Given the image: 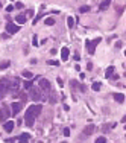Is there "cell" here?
<instances>
[{"instance_id":"1","label":"cell","mask_w":126,"mask_h":143,"mask_svg":"<svg viewBox=\"0 0 126 143\" xmlns=\"http://www.w3.org/2000/svg\"><path fill=\"white\" fill-rule=\"evenodd\" d=\"M43 111V105L41 104H35V105H31L24 113V122L28 126H33L35 123V119L38 117V114Z\"/></svg>"},{"instance_id":"2","label":"cell","mask_w":126,"mask_h":143,"mask_svg":"<svg viewBox=\"0 0 126 143\" xmlns=\"http://www.w3.org/2000/svg\"><path fill=\"white\" fill-rule=\"evenodd\" d=\"M9 116H11V108H9V107H6V105L0 107V122H2V123L8 122Z\"/></svg>"},{"instance_id":"3","label":"cell","mask_w":126,"mask_h":143,"mask_svg":"<svg viewBox=\"0 0 126 143\" xmlns=\"http://www.w3.org/2000/svg\"><path fill=\"white\" fill-rule=\"evenodd\" d=\"M9 90H11V82L8 81V79H2V81H0V97L5 96Z\"/></svg>"},{"instance_id":"4","label":"cell","mask_w":126,"mask_h":143,"mask_svg":"<svg viewBox=\"0 0 126 143\" xmlns=\"http://www.w3.org/2000/svg\"><path fill=\"white\" fill-rule=\"evenodd\" d=\"M38 84H40V88H41L43 91H50V90H52V85H50V82H49V79L41 78Z\"/></svg>"},{"instance_id":"5","label":"cell","mask_w":126,"mask_h":143,"mask_svg":"<svg viewBox=\"0 0 126 143\" xmlns=\"http://www.w3.org/2000/svg\"><path fill=\"white\" fill-rule=\"evenodd\" d=\"M21 110H23V104L21 102H12V105H11V114L12 116L18 114Z\"/></svg>"},{"instance_id":"6","label":"cell","mask_w":126,"mask_h":143,"mask_svg":"<svg viewBox=\"0 0 126 143\" xmlns=\"http://www.w3.org/2000/svg\"><path fill=\"white\" fill-rule=\"evenodd\" d=\"M18 31H20V26H18V24H15V23H8V24H6V32H8V34L14 35V34H17Z\"/></svg>"},{"instance_id":"7","label":"cell","mask_w":126,"mask_h":143,"mask_svg":"<svg viewBox=\"0 0 126 143\" xmlns=\"http://www.w3.org/2000/svg\"><path fill=\"white\" fill-rule=\"evenodd\" d=\"M31 97L33 101H41L43 99V94H41V91L38 90V88H31Z\"/></svg>"},{"instance_id":"8","label":"cell","mask_w":126,"mask_h":143,"mask_svg":"<svg viewBox=\"0 0 126 143\" xmlns=\"http://www.w3.org/2000/svg\"><path fill=\"white\" fill-rule=\"evenodd\" d=\"M85 44H87V50L90 55H93V53L96 52V46L93 44V41H90V40H85Z\"/></svg>"},{"instance_id":"9","label":"cell","mask_w":126,"mask_h":143,"mask_svg":"<svg viewBox=\"0 0 126 143\" xmlns=\"http://www.w3.org/2000/svg\"><path fill=\"white\" fill-rule=\"evenodd\" d=\"M94 129H96V126L93 123H90V125H87V126L84 128V134H85V136H91V134L94 132Z\"/></svg>"},{"instance_id":"10","label":"cell","mask_w":126,"mask_h":143,"mask_svg":"<svg viewBox=\"0 0 126 143\" xmlns=\"http://www.w3.org/2000/svg\"><path fill=\"white\" fill-rule=\"evenodd\" d=\"M14 122L12 120H8V122H5L3 123V128H5V131H8V132H12V129H14Z\"/></svg>"},{"instance_id":"11","label":"cell","mask_w":126,"mask_h":143,"mask_svg":"<svg viewBox=\"0 0 126 143\" xmlns=\"http://www.w3.org/2000/svg\"><path fill=\"white\" fill-rule=\"evenodd\" d=\"M111 2H112V0H103V2H100V5H99V11L108 9V8H110V5H111Z\"/></svg>"},{"instance_id":"12","label":"cell","mask_w":126,"mask_h":143,"mask_svg":"<svg viewBox=\"0 0 126 143\" xmlns=\"http://www.w3.org/2000/svg\"><path fill=\"white\" fill-rule=\"evenodd\" d=\"M68 55H70L68 47H62V49H61V59H62V61H67V59H68Z\"/></svg>"},{"instance_id":"13","label":"cell","mask_w":126,"mask_h":143,"mask_svg":"<svg viewBox=\"0 0 126 143\" xmlns=\"http://www.w3.org/2000/svg\"><path fill=\"white\" fill-rule=\"evenodd\" d=\"M15 21L18 23V24H24L26 21H28V17H26L24 14H18V15L15 17Z\"/></svg>"},{"instance_id":"14","label":"cell","mask_w":126,"mask_h":143,"mask_svg":"<svg viewBox=\"0 0 126 143\" xmlns=\"http://www.w3.org/2000/svg\"><path fill=\"white\" fill-rule=\"evenodd\" d=\"M112 97H114V101L119 102V104H123V101H125V94H122V93H114Z\"/></svg>"},{"instance_id":"15","label":"cell","mask_w":126,"mask_h":143,"mask_svg":"<svg viewBox=\"0 0 126 143\" xmlns=\"http://www.w3.org/2000/svg\"><path fill=\"white\" fill-rule=\"evenodd\" d=\"M29 139H31V136H29L28 132H24V134H21V136H20V142L18 143H28Z\"/></svg>"},{"instance_id":"16","label":"cell","mask_w":126,"mask_h":143,"mask_svg":"<svg viewBox=\"0 0 126 143\" xmlns=\"http://www.w3.org/2000/svg\"><path fill=\"white\" fill-rule=\"evenodd\" d=\"M114 66H110V67H108L106 69V73H105V78H110V76H112V73H114Z\"/></svg>"},{"instance_id":"17","label":"cell","mask_w":126,"mask_h":143,"mask_svg":"<svg viewBox=\"0 0 126 143\" xmlns=\"http://www.w3.org/2000/svg\"><path fill=\"white\" fill-rule=\"evenodd\" d=\"M11 66V61H3V62H0V70H5Z\"/></svg>"},{"instance_id":"18","label":"cell","mask_w":126,"mask_h":143,"mask_svg":"<svg viewBox=\"0 0 126 143\" xmlns=\"http://www.w3.org/2000/svg\"><path fill=\"white\" fill-rule=\"evenodd\" d=\"M44 23H46L47 26H53L55 24V18H53V17H47V18L44 20Z\"/></svg>"},{"instance_id":"19","label":"cell","mask_w":126,"mask_h":143,"mask_svg":"<svg viewBox=\"0 0 126 143\" xmlns=\"http://www.w3.org/2000/svg\"><path fill=\"white\" fill-rule=\"evenodd\" d=\"M23 76H24L26 79H32V78H33V75L31 73L29 70H23Z\"/></svg>"},{"instance_id":"20","label":"cell","mask_w":126,"mask_h":143,"mask_svg":"<svg viewBox=\"0 0 126 143\" xmlns=\"http://www.w3.org/2000/svg\"><path fill=\"white\" fill-rule=\"evenodd\" d=\"M67 26H68L70 29L75 26V20H73V17H68V18H67Z\"/></svg>"},{"instance_id":"21","label":"cell","mask_w":126,"mask_h":143,"mask_svg":"<svg viewBox=\"0 0 126 143\" xmlns=\"http://www.w3.org/2000/svg\"><path fill=\"white\" fill-rule=\"evenodd\" d=\"M88 11H90V6H88V5H85V6H80V8H79V12H80V14L88 12Z\"/></svg>"},{"instance_id":"22","label":"cell","mask_w":126,"mask_h":143,"mask_svg":"<svg viewBox=\"0 0 126 143\" xmlns=\"http://www.w3.org/2000/svg\"><path fill=\"white\" fill-rule=\"evenodd\" d=\"M47 64L49 66H58L59 61H56V59H47Z\"/></svg>"},{"instance_id":"23","label":"cell","mask_w":126,"mask_h":143,"mask_svg":"<svg viewBox=\"0 0 126 143\" xmlns=\"http://www.w3.org/2000/svg\"><path fill=\"white\" fill-rule=\"evenodd\" d=\"M100 87H102V84H100V82H94V84H93V90H94V91H97V90H100Z\"/></svg>"},{"instance_id":"24","label":"cell","mask_w":126,"mask_h":143,"mask_svg":"<svg viewBox=\"0 0 126 143\" xmlns=\"http://www.w3.org/2000/svg\"><path fill=\"white\" fill-rule=\"evenodd\" d=\"M32 46H35V47L38 46V37L37 35H33V38H32Z\"/></svg>"},{"instance_id":"25","label":"cell","mask_w":126,"mask_h":143,"mask_svg":"<svg viewBox=\"0 0 126 143\" xmlns=\"http://www.w3.org/2000/svg\"><path fill=\"white\" fill-rule=\"evenodd\" d=\"M24 88H32V81L31 79H28V81L24 82Z\"/></svg>"},{"instance_id":"26","label":"cell","mask_w":126,"mask_h":143,"mask_svg":"<svg viewBox=\"0 0 126 143\" xmlns=\"http://www.w3.org/2000/svg\"><path fill=\"white\" fill-rule=\"evenodd\" d=\"M62 134H64L65 137H68L70 136V128H64V129H62Z\"/></svg>"},{"instance_id":"27","label":"cell","mask_w":126,"mask_h":143,"mask_svg":"<svg viewBox=\"0 0 126 143\" xmlns=\"http://www.w3.org/2000/svg\"><path fill=\"white\" fill-rule=\"evenodd\" d=\"M94 143H106V139H105V137H99Z\"/></svg>"},{"instance_id":"28","label":"cell","mask_w":126,"mask_h":143,"mask_svg":"<svg viewBox=\"0 0 126 143\" xmlns=\"http://www.w3.org/2000/svg\"><path fill=\"white\" fill-rule=\"evenodd\" d=\"M14 8H15L14 5H9V6L6 8V12H12V11H14Z\"/></svg>"},{"instance_id":"29","label":"cell","mask_w":126,"mask_h":143,"mask_svg":"<svg viewBox=\"0 0 126 143\" xmlns=\"http://www.w3.org/2000/svg\"><path fill=\"white\" fill-rule=\"evenodd\" d=\"M20 97H21V101H23V102H26V101H28V96H26L24 93H20Z\"/></svg>"},{"instance_id":"30","label":"cell","mask_w":126,"mask_h":143,"mask_svg":"<svg viewBox=\"0 0 126 143\" xmlns=\"http://www.w3.org/2000/svg\"><path fill=\"white\" fill-rule=\"evenodd\" d=\"M100 41H102V38H100V37H97V38H96V40L93 41V44H94V46H97V44L100 43Z\"/></svg>"},{"instance_id":"31","label":"cell","mask_w":126,"mask_h":143,"mask_svg":"<svg viewBox=\"0 0 126 143\" xmlns=\"http://www.w3.org/2000/svg\"><path fill=\"white\" fill-rule=\"evenodd\" d=\"M122 46H123L122 41H117V43H115V47H117V49H122Z\"/></svg>"},{"instance_id":"32","label":"cell","mask_w":126,"mask_h":143,"mask_svg":"<svg viewBox=\"0 0 126 143\" xmlns=\"http://www.w3.org/2000/svg\"><path fill=\"white\" fill-rule=\"evenodd\" d=\"M28 15L32 17V15H33V9H28V12H26V17H28Z\"/></svg>"},{"instance_id":"33","label":"cell","mask_w":126,"mask_h":143,"mask_svg":"<svg viewBox=\"0 0 126 143\" xmlns=\"http://www.w3.org/2000/svg\"><path fill=\"white\" fill-rule=\"evenodd\" d=\"M87 70H93V62H88L87 64Z\"/></svg>"},{"instance_id":"34","label":"cell","mask_w":126,"mask_h":143,"mask_svg":"<svg viewBox=\"0 0 126 143\" xmlns=\"http://www.w3.org/2000/svg\"><path fill=\"white\" fill-rule=\"evenodd\" d=\"M56 81H58V85H59V87H62V85H64V82H62V79H61V78H58Z\"/></svg>"},{"instance_id":"35","label":"cell","mask_w":126,"mask_h":143,"mask_svg":"<svg viewBox=\"0 0 126 143\" xmlns=\"http://www.w3.org/2000/svg\"><path fill=\"white\" fill-rule=\"evenodd\" d=\"M15 8H18V9H21V8H23V3H20V2H18V3H15Z\"/></svg>"},{"instance_id":"36","label":"cell","mask_w":126,"mask_h":143,"mask_svg":"<svg viewBox=\"0 0 126 143\" xmlns=\"http://www.w3.org/2000/svg\"><path fill=\"white\" fill-rule=\"evenodd\" d=\"M73 58H75V61H79V59H80V56H79V53H75V56H73Z\"/></svg>"},{"instance_id":"37","label":"cell","mask_w":126,"mask_h":143,"mask_svg":"<svg viewBox=\"0 0 126 143\" xmlns=\"http://www.w3.org/2000/svg\"><path fill=\"white\" fill-rule=\"evenodd\" d=\"M122 123H126V114H125L123 117H122Z\"/></svg>"},{"instance_id":"38","label":"cell","mask_w":126,"mask_h":143,"mask_svg":"<svg viewBox=\"0 0 126 143\" xmlns=\"http://www.w3.org/2000/svg\"><path fill=\"white\" fill-rule=\"evenodd\" d=\"M0 8H2V2H0Z\"/></svg>"},{"instance_id":"39","label":"cell","mask_w":126,"mask_h":143,"mask_svg":"<svg viewBox=\"0 0 126 143\" xmlns=\"http://www.w3.org/2000/svg\"><path fill=\"white\" fill-rule=\"evenodd\" d=\"M61 143H67V142H61Z\"/></svg>"},{"instance_id":"40","label":"cell","mask_w":126,"mask_h":143,"mask_svg":"<svg viewBox=\"0 0 126 143\" xmlns=\"http://www.w3.org/2000/svg\"><path fill=\"white\" fill-rule=\"evenodd\" d=\"M125 55H126V50H125Z\"/></svg>"}]
</instances>
